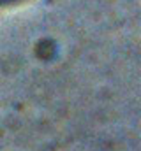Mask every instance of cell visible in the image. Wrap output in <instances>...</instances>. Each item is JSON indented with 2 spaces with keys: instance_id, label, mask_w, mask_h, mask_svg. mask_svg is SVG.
Instances as JSON below:
<instances>
[{
  "instance_id": "6da1fadb",
  "label": "cell",
  "mask_w": 141,
  "mask_h": 151,
  "mask_svg": "<svg viewBox=\"0 0 141 151\" xmlns=\"http://www.w3.org/2000/svg\"><path fill=\"white\" fill-rule=\"evenodd\" d=\"M20 0H0V5H11V4H16Z\"/></svg>"
}]
</instances>
